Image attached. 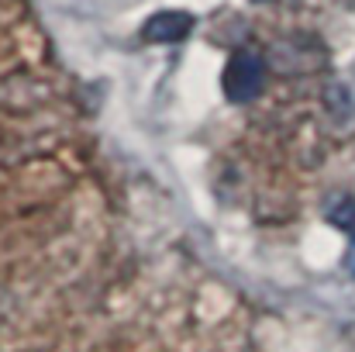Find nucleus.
Here are the masks:
<instances>
[{"label":"nucleus","mask_w":355,"mask_h":352,"mask_svg":"<svg viewBox=\"0 0 355 352\" xmlns=\"http://www.w3.org/2000/svg\"><path fill=\"white\" fill-rule=\"evenodd\" d=\"M266 83V62L252 49H238L225 66V97L232 104H248L262 94Z\"/></svg>","instance_id":"1"},{"label":"nucleus","mask_w":355,"mask_h":352,"mask_svg":"<svg viewBox=\"0 0 355 352\" xmlns=\"http://www.w3.org/2000/svg\"><path fill=\"white\" fill-rule=\"evenodd\" d=\"M193 28V17L187 10H162V14H152L141 28V35L148 42H180L187 38Z\"/></svg>","instance_id":"2"},{"label":"nucleus","mask_w":355,"mask_h":352,"mask_svg":"<svg viewBox=\"0 0 355 352\" xmlns=\"http://www.w3.org/2000/svg\"><path fill=\"white\" fill-rule=\"evenodd\" d=\"M328 221L335 225V228H345V232H355V201L349 197H342L331 211H328Z\"/></svg>","instance_id":"3"},{"label":"nucleus","mask_w":355,"mask_h":352,"mask_svg":"<svg viewBox=\"0 0 355 352\" xmlns=\"http://www.w3.org/2000/svg\"><path fill=\"white\" fill-rule=\"evenodd\" d=\"M345 269L355 276V232H352V245H349V255H345Z\"/></svg>","instance_id":"4"}]
</instances>
